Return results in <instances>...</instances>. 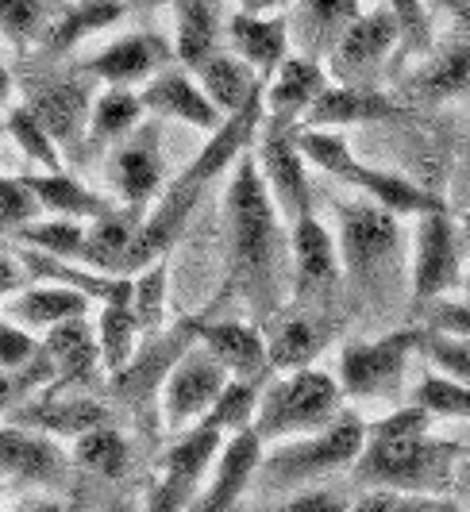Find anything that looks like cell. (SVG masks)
I'll return each instance as SVG.
<instances>
[{"mask_svg":"<svg viewBox=\"0 0 470 512\" xmlns=\"http://www.w3.org/2000/svg\"><path fill=\"white\" fill-rule=\"evenodd\" d=\"M297 147L305 154V162L332 174V178L347 181L363 193L366 201L390 208L393 216H424V212H436V208H447L444 197L428 193L413 185L401 174H390V170H378V166H363L355 151L347 147L343 131H316V128H297Z\"/></svg>","mask_w":470,"mask_h":512,"instance_id":"277c9868","label":"cell"},{"mask_svg":"<svg viewBox=\"0 0 470 512\" xmlns=\"http://www.w3.org/2000/svg\"><path fill=\"white\" fill-rule=\"evenodd\" d=\"M413 405H420L432 420L436 416H444V420H470V385L451 382L444 374L428 370L413 385Z\"/></svg>","mask_w":470,"mask_h":512,"instance_id":"60d3db41","label":"cell"},{"mask_svg":"<svg viewBox=\"0 0 470 512\" xmlns=\"http://www.w3.org/2000/svg\"><path fill=\"white\" fill-rule=\"evenodd\" d=\"M259 459H262V439L255 436V428L232 432V439H224L220 455L212 462L209 489L201 493V501H193L189 512H232L235 501H239V493L255 478Z\"/></svg>","mask_w":470,"mask_h":512,"instance_id":"7402d4cb","label":"cell"},{"mask_svg":"<svg viewBox=\"0 0 470 512\" xmlns=\"http://www.w3.org/2000/svg\"><path fill=\"white\" fill-rule=\"evenodd\" d=\"M47 216L27 178H0V239H16L27 224Z\"/></svg>","mask_w":470,"mask_h":512,"instance_id":"f6af8a7d","label":"cell"},{"mask_svg":"<svg viewBox=\"0 0 470 512\" xmlns=\"http://www.w3.org/2000/svg\"><path fill=\"white\" fill-rule=\"evenodd\" d=\"M35 355H39L35 335L20 324H12L8 316H0V370H24Z\"/></svg>","mask_w":470,"mask_h":512,"instance_id":"7dc6e473","label":"cell"},{"mask_svg":"<svg viewBox=\"0 0 470 512\" xmlns=\"http://www.w3.org/2000/svg\"><path fill=\"white\" fill-rule=\"evenodd\" d=\"M24 104L31 116L47 128L58 151L70 154L85 147V131H89V112H93V77H39L27 85Z\"/></svg>","mask_w":470,"mask_h":512,"instance_id":"5bb4252c","label":"cell"},{"mask_svg":"<svg viewBox=\"0 0 470 512\" xmlns=\"http://www.w3.org/2000/svg\"><path fill=\"white\" fill-rule=\"evenodd\" d=\"M428 312V328L432 332H444V335H455V339H470V301H428V305H420Z\"/></svg>","mask_w":470,"mask_h":512,"instance_id":"c3c4849f","label":"cell"},{"mask_svg":"<svg viewBox=\"0 0 470 512\" xmlns=\"http://www.w3.org/2000/svg\"><path fill=\"white\" fill-rule=\"evenodd\" d=\"M189 74L197 77V85L205 89V97L216 104V112H220L224 120L235 116L239 108H247L255 97H262V85H266V81L232 51H212L209 58H205L197 70H189Z\"/></svg>","mask_w":470,"mask_h":512,"instance_id":"83f0119b","label":"cell"},{"mask_svg":"<svg viewBox=\"0 0 470 512\" xmlns=\"http://www.w3.org/2000/svg\"><path fill=\"white\" fill-rule=\"evenodd\" d=\"M0 478L39 489H58L70 478V459L54 436L12 420L0 428Z\"/></svg>","mask_w":470,"mask_h":512,"instance_id":"2e32d148","label":"cell"},{"mask_svg":"<svg viewBox=\"0 0 470 512\" xmlns=\"http://www.w3.org/2000/svg\"><path fill=\"white\" fill-rule=\"evenodd\" d=\"M266 355L274 370H301L324 351V343L336 335V316L332 312H313V308L282 305L266 324Z\"/></svg>","mask_w":470,"mask_h":512,"instance_id":"ac0fdd59","label":"cell"},{"mask_svg":"<svg viewBox=\"0 0 470 512\" xmlns=\"http://www.w3.org/2000/svg\"><path fill=\"white\" fill-rule=\"evenodd\" d=\"M232 382V374L224 370V362L212 355L209 347L197 339L182 351V359L170 366L162 393H158V412H162V428L170 436H182L193 424L205 420V412L216 405V397L224 393V385Z\"/></svg>","mask_w":470,"mask_h":512,"instance_id":"9c48e42d","label":"cell"},{"mask_svg":"<svg viewBox=\"0 0 470 512\" xmlns=\"http://www.w3.org/2000/svg\"><path fill=\"white\" fill-rule=\"evenodd\" d=\"M20 512H62L54 501H31V505H24Z\"/></svg>","mask_w":470,"mask_h":512,"instance_id":"6f0895ef","label":"cell"},{"mask_svg":"<svg viewBox=\"0 0 470 512\" xmlns=\"http://www.w3.org/2000/svg\"><path fill=\"white\" fill-rule=\"evenodd\" d=\"M89 305L93 301L85 293H78V289L47 282V285H24L20 293H12L8 305H4V316L12 324L27 328V332H51V328L66 324V320L85 316Z\"/></svg>","mask_w":470,"mask_h":512,"instance_id":"4316f807","label":"cell"},{"mask_svg":"<svg viewBox=\"0 0 470 512\" xmlns=\"http://www.w3.org/2000/svg\"><path fill=\"white\" fill-rule=\"evenodd\" d=\"M16 243H24L31 251H43L51 258H66V262H81V247H85V220H70V216H39L35 224H27Z\"/></svg>","mask_w":470,"mask_h":512,"instance_id":"74e56055","label":"cell"},{"mask_svg":"<svg viewBox=\"0 0 470 512\" xmlns=\"http://www.w3.org/2000/svg\"><path fill=\"white\" fill-rule=\"evenodd\" d=\"M197 339L209 347L216 359L224 362V370L239 382L262 385L270 378V355H266V335L259 324H243V320H224V324H201Z\"/></svg>","mask_w":470,"mask_h":512,"instance_id":"cb8c5ba5","label":"cell"},{"mask_svg":"<svg viewBox=\"0 0 470 512\" xmlns=\"http://www.w3.org/2000/svg\"><path fill=\"white\" fill-rule=\"evenodd\" d=\"M420 328H397L378 339L347 343L340 355L343 397L351 401H401L409 382V362L417 359Z\"/></svg>","mask_w":470,"mask_h":512,"instance_id":"52a82bcc","label":"cell"},{"mask_svg":"<svg viewBox=\"0 0 470 512\" xmlns=\"http://www.w3.org/2000/svg\"><path fill=\"white\" fill-rule=\"evenodd\" d=\"M393 24H397V47L405 58H424L436 47V24H432V8L428 0H386Z\"/></svg>","mask_w":470,"mask_h":512,"instance_id":"ab89813d","label":"cell"},{"mask_svg":"<svg viewBox=\"0 0 470 512\" xmlns=\"http://www.w3.org/2000/svg\"><path fill=\"white\" fill-rule=\"evenodd\" d=\"M459 293H463V301H470V262L463 266V282H459Z\"/></svg>","mask_w":470,"mask_h":512,"instance_id":"680465c9","label":"cell"},{"mask_svg":"<svg viewBox=\"0 0 470 512\" xmlns=\"http://www.w3.org/2000/svg\"><path fill=\"white\" fill-rule=\"evenodd\" d=\"M366 439V424L355 416V412H340L328 428L320 432H309V436L286 439V443H274L270 455L259 459V478L262 489L270 493H282V489L305 486V482H316L324 474H336L343 466L359 459Z\"/></svg>","mask_w":470,"mask_h":512,"instance_id":"8992f818","label":"cell"},{"mask_svg":"<svg viewBox=\"0 0 470 512\" xmlns=\"http://www.w3.org/2000/svg\"><path fill=\"white\" fill-rule=\"evenodd\" d=\"M124 16H128V0H78V4H66L39 47L47 54H66L74 51L78 43H85L89 35L120 24Z\"/></svg>","mask_w":470,"mask_h":512,"instance_id":"4dcf8cb0","label":"cell"},{"mask_svg":"<svg viewBox=\"0 0 470 512\" xmlns=\"http://www.w3.org/2000/svg\"><path fill=\"white\" fill-rule=\"evenodd\" d=\"M47 359H51L54 374H62V382H89L93 370L101 366V347H97V332L89 328V320H66L47 332Z\"/></svg>","mask_w":470,"mask_h":512,"instance_id":"d6a6232c","label":"cell"},{"mask_svg":"<svg viewBox=\"0 0 470 512\" xmlns=\"http://www.w3.org/2000/svg\"><path fill=\"white\" fill-rule=\"evenodd\" d=\"M12 97H16V77H12V70H8V62L0 58V108H8Z\"/></svg>","mask_w":470,"mask_h":512,"instance_id":"db71d44e","label":"cell"},{"mask_svg":"<svg viewBox=\"0 0 470 512\" xmlns=\"http://www.w3.org/2000/svg\"><path fill=\"white\" fill-rule=\"evenodd\" d=\"M259 174L266 181V193L278 208V216L286 224H297L301 216L313 212V185L305 174V154L297 147V128L293 124H278L262 116L259 128Z\"/></svg>","mask_w":470,"mask_h":512,"instance_id":"7c38bea8","label":"cell"},{"mask_svg":"<svg viewBox=\"0 0 470 512\" xmlns=\"http://www.w3.org/2000/svg\"><path fill=\"white\" fill-rule=\"evenodd\" d=\"M413 93L424 101H455L470 97V27L463 24L451 39H440L432 51L420 58L413 74Z\"/></svg>","mask_w":470,"mask_h":512,"instance_id":"d4e9b609","label":"cell"},{"mask_svg":"<svg viewBox=\"0 0 470 512\" xmlns=\"http://www.w3.org/2000/svg\"><path fill=\"white\" fill-rule=\"evenodd\" d=\"M224 35H228L232 54H239L262 81L274 74L286 62V54L293 51L289 47L286 16H251V12L235 8L232 16H228V24H224Z\"/></svg>","mask_w":470,"mask_h":512,"instance_id":"484cf974","label":"cell"},{"mask_svg":"<svg viewBox=\"0 0 470 512\" xmlns=\"http://www.w3.org/2000/svg\"><path fill=\"white\" fill-rule=\"evenodd\" d=\"M451 193H455V205L467 212L470 208V151L459 158L455 166V178H451Z\"/></svg>","mask_w":470,"mask_h":512,"instance_id":"816d5d0a","label":"cell"},{"mask_svg":"<svg viewBox=\"0 0 470 512\" xmlns=\"http://www.w3.org/2000/svg\"><path fill=\"white\" fill-rule=\"evenodd\" d=\"M417 355H424L436 374H444V378H451V382L470 385V343L467 339L432 332V328H420Z\"/></svg>","mask_w":470,"mask_h":512,"instance_id":"ee69618b","label":"cell"},{"mask_svg":"<svg viewBox=\"0 0 470 512\" xmlns=\"http://www.w3.org/2000/svg\"><path fill=\"white\" fill-rule=\"evenodd\" d=\"M12 420L35 428V432H47V436H74L89 428H101L108 424V409L101 401H89V397H31L20 409H12Z\"/></svg>","mask_w":470,"mask_h":512,"instance_id":"f546056e","label":"cell"},{"mask_svg":"<svg viewBox=\"0 0 470 512\" xmlns=\"http://www.w3.org/2000/svg\"><path fill=\"white\" fill-rule=\"evenodd\" d=\"M351 512H455L440 497H424V493H401V489H370L363 493Z\"/></svg>","mask_w":470,"mask_h":512,"instance_id":"bcb514c9","label":"cell"},{"mask_svg":"<svg viewBox=\"0 0 470 512\" xmlns=\"http://www.w3.org/2000/svg\"><path fill=\"white\" fill-rule=\"evenodd\" d=\"M255 405H259V385L251 382H232L224 385V393L216 397V405L205 412V420L201 424H209L216 432H239V428H251V420H255Z\"/></svg>","mask_w":470,"mask_h":512,"instance_id":"7bdbcfd3","label":"cell"},{"mask_svg":"<svg viewBox=\"0 0 470 512\" xmlns=\"http://www.w3.org/2000/svg\"><path fill=\"white\" fill-rule=\"evenodd\" d=\"M128 4H170V0H128Z\"/></svg>","mask_w":470,"mask_h":512,"instance_id":"91938a15","label":"cell"},{"mask_svg":"<svg viewBox=\"0 0 470 512\" xmlns=\"http://www.w3.org/2000/svg\"><path fill=\"white\" fill-rule=\"evenodd\" d=\"M27 282H31V278H27L20 255H8V251L0 247V297L8 301V297H12V293H20Z\"/></svg>","mask_w":470,"mask_h":512,"instance_id":"681fc988","label":"cell"},{"mask_svg":"<svg viewBox=\"0 0 470 512\" xmlns=\"http://www.w3.org/2000/svg\"><path fill=\"white\" fill-rule=\"evenodd\" d=\"M328 81H332V77L324 70V62L289 51L286 62L266 77V85H262V116L297 128V124L305 120V112L313 108L316 97L324 93Z\"/></svg>","mask_w":470,"mask_h":512,"instance_id":"d6986e66","label":"cell"},{"mask_svg":"<svg viewBox=\"0 0 470 512\" xmlns=\"http://www.w3.org/2000/svg\"><path fill=\"white\" fill-rule=\"evenodd\" d=\"M282 512H351L343 505L340 497H332V493H324V489H309V493H301V497H293Z\"/></svg>","mask_w":470,"mask_h":512,"instance_id":"f907efd6","label":"cell"},{"mask_svg":"<svg viewBox=\"0 0 470 512\" xmlns=\"http://www.w3.org/2000/svg\"><path fill=\"white\" fill-rule=\"evenodd\" d=\"M340 247L313 212L289 224V305L332 312L343 285Z\"/></svg>","mask_w":470,"mask_h":512,"instance_id":"ba28073f","label":"cell"},{"mask_svg":"<svg viewBox=\"0 0 470 512\" xmlns=\"http://www.w3.org/2000/svg\"><path fill=\"white\" fill-rule=\"evenodd\" d=\"M170 62H174V43H166L155 31H131L93 54L85 62V74L112 89H135L162 74Z\"/></svg>","mask_w":470,"mask_h":512,"instance_id":"9a60e30c","label":"cell"},{"mask_svg":"<svg viewBox=\"0 0 470 512\" xmlns=\"http://www.w3.org/2000/svg\"><path fill=\"white\" fill-rule=\"evenodd\" d=\"M174 8V58L197 70L224 35V0H170Z\"/></svg>","mask_w":470,"mask_h":512,"instance_id":"f1b7e54d","label":"cell"},{"mask_svg":"<svg viewBox=\"0 0 470 512\" xmlns=\"http://www.w3.org/2000/svg\"><path fill=\"white\" fill-rule=\"evenodd\" d=\"M397 24H393L390 8H374L359 12L347 31L336 39V47L328 51V77L336 85H355V89H378V77L386 70L390 54L397 51Z\"/></svg>","mask_w":470,"mask_h":512,"instance_id":"8fae6325","label":"cell"},{"mask_svg":"<svg viewBox=\"0 0 470 512\" xmlns=\"http://www.w3.org/2000/svg\"><path fill=\"white\" fill-rule=\"evenodd\" d=\"M228 247H232V278L243 289L251 312L266 324L289 297V224L266 193L255 151L235 158L228 197Z\"/></svg>","mask_w":470,"mask_h":512,"instance_id":"6da1fadb","label":"cell"},{"mask_svg":"<svg viewBox=\"0 0 470 512\" xmlns=\"http://www.w3.org/2000/svg\"><path fill=\"white\" fill-rule=\"evenodd\" d=\"M224 447V432L209 424H193L182 439L166 451L162 459V478L155 482L143 512H189L197 501V489L209 478L212 462Z\"/></svg>","mask_w":470,"mask_h":512,"instance_id":"4fadbf2b","label":"cell"},{"mask_svg":"<svg viewBox=\"0 0 470 512\" xmlns=\"http://www.w3.org/2000/svg\"><path fill=\"white\" fill-rule=\"evenodd\" d=\"M74 459H78V466L101 474V478H124L131 466V447L116 428L101 424V428H89L74 439Z\"/></svg>","mask_w":470,"mask_h":512,"instance_id":"8d00e7d4","label":"cell"},{"mask_svg":"<svg viewBox=\"0 0 470 512\" xmlns=\"http://www.w3.org/2000/svg\"><path fill=\"white\" fill-rule=\"evenodd\" d=\"M31 185V193L39 197V205L43 212H51V216H70V220H97V216H105L108 208H116L108 197L101 193H93L89 185H81L78 178H70L66 170H43V174H31L27 178Z\"/></svg>","mask_w":470,"mask_h":512,"instance_id":"1f68e13d","label":"cell"},{"mask_svg":"<svg viewBox=\"0 0 470 512\" xmlns=\"http://www.w3.org/2000/svg\"><path fill=\"white\" fill-rule=\"evenodd\" d=\"M397 116H405V108L393 101L382 89H355V85H336L328 81L324 93L305 112L301 128L316 131H343L355 124H390Z\"/></svg>","mask_w":470,"mask_h":512,"instance_id":"ffe728a7","label":"cell"},{"mask_svg":"<svg viewBox=\"0 0 470 512\" xmlns=\"http://www.w3.org/2000/svg\"><path fill=\"white\" fill-rule=\"evenodd\" d=\"M455 224H459V235H463V247L470 251V208H467V212H459V216H455Z\"/></svg>","mask_w":470,"mask_h":512,"instance_id":"11a10c76","label":"cell"},{"mask_svg":"<svg viewBox=\"0 0 470 512\" xmlns=\"http://www.w3.org/2000/svg\"><path fill=\"white\" fill-rule=\"evenodd\" d=\"M0 512H4V489H0Z\"/></svg>","mask_w":470,"mask_h":512,"instance_id":"94428289","label":"cell"},{"mask_svg":"<svg viewBox=\"0 0 470 512\" xmlns=\"http://www.w3.org/2000/svg\"><path fill=\"white\" fill-rule=\"evenodd\" d=\"M108 178L124 205L147 208L155 201L162 181H166V162H162L155 124H139L124 143H116V151L108 158Z\"/></svg>","mask_w":470,"mask_h":512,"instance_id":"e0dca14e","label":"cell"},{"mask_svg":"<svg viewBox=\"0 0 470 512\" xmlns=\"http://www.w3.org/2000/svg\"><path fill=\"white\" fill-rule=\"evenodd\" d=\"M62 8L66 0H0V35L20 51L43 43Z\"/></svg>","mask_w":470,"mask_h":512,"instance_id":"d590c367","label":"cell"},{"mask_svg":"<svg viewBox=\"0 0 470 512\" xmlns=\"http://www.w3.org/2000/svg\"><path fill=\"white\" fill-rule=\"evenodd\" d=\"M139 320L131 316L128 301H105L101 305V320H97V347H101V366L105 374H120L135 351H139Z\"/></svg>","mask_w":470,"mask_h":512,"instance_id":"e575fe53","label":"cell"},{"mask_svg":"<svg viewBox=\"0 0 470 512\" xmlns=\"http://www.w3.org/2000/svg\"><path fill=\"white\" fill-rule=\"evenodd\" d=\"M343 412V389L336 374L316 370V366H301L289 378L274 382L255 405V436L266 443H286V439L309 436L328 428Z\"/></svg>","mask_w":470,"mask_h":512,"instance_id":"5b68a950","label":"cell"},{"mask_svg":"<svg viewBox=\"0 0 470 512\" xmlns=\"http://www.w3.org/2000/svg\"><path fill=\"white\" fill-rule=\"evenodd\" d=\"M143 108L151 116H162V120H178V124H189V128H201V131H216L224 124V116L216 112V104L205 97V89L197 85V77L189 70H162L155 74L143 93H139Z\"/></svg>","mask_w":470,"mask_h":512,"instance_id":"44dd1931","label":"cell"},{"mask_svg":"<svg viewBox=\"0 0 470 512\" xmlns=\"http://www.w3.org/2000/svg\"><path fill=\"white\" fill-rule=\"evenodd\" d=\"M232 512H235V509H232Z\"/></svg>","mask_w":470,"mask_h":512,"instance_id":"6125c7cd","label":"cell"},{"mask_svg":"<svg viewBox=\"0 0 470 512\" xmlns=\"http://www.w3.org/2000/svg\"><path fill=\"white\" fill-rule=\"evenodd\" d=\"M239 12H251V16H286L293 8V0H235Z\"/></svg>","mask_w":470,"mask_h":512,"instance_id":"f5cc1de1","label":"cell"},{"mask_svg":"<svg viewBox=\"0 0 470 512\" xmlns=\"http://www.w3.org/2000/svg\"><path fill=\"white\" fill-rule=\"evenodd\" d=\"M166 285H170V266H166V258L143 266V270L131 278L128 308H131V316L139 320L143 332L162 328V316H166Z\"/></svg>","mask_w":470,"mask_h":512,"instance_id":"f35d334b","label":"cell"},{"mask_svg":"<svg viewBox=\"0 0 470 512\" xmlns=\"http://www.w3.org/2000/svg\"><path fill=\"white\" fill-rule=\"evenodd\" d=\"M359 12H363L359 0H293V8L286 12L289 47L305 58L324 62Z\"/></svg>","mask_w":470,"mask_h":512,"instance_id":"603a6c76","label":"cell"},{"mask_svg":"<svg viewBox=\"0 0 470 512\" xmlns=\"http://www.w3.org/2000/svg\"><path fill=\"white\" fill-rule=\"evenodd\" d=\"M455 486H459V493H467L470 497V462L463 466V470H455Z\"/></svg>","mask_w":470,"mask_h":512,"instance_id":"9f6ffc18","label":"cell"},{"mask_svg":"<svg viewBox=\"0 0 470 512\" xmlns=\"http://www.w3.org/2000/svg\"><path fill=\"white\" fill-rule=\"evenodd\" d=\"M340 266L343 282L366 297L386 301L401 289L405 278V247H401V220L390 208L374 201H347L340 205Z\"/></svg>","mask_w":470,"mask_h":512,"instance_id":"3957f363","label":"cell"},{"mask_svg":"<svg viewBox=\"0 0 470 512\" xmlns=\"http://www.w3.org/2000/svg\"><path fill=\"white\" fill-rule=\"evenodd\" d=\"M143 116H147V108H143V101H139V93L105 85V93H101V97H93L89 131H85V147L105 151V147L124 143L131 131L143 124Z\"/></svg>","mask_w":470,"mask_h":512,"instance_id":"836d02e7","label":"cell"},{"mask_svg":"<svg viewBox=\"0 0 470 512\" xmlns=\"http://www.w3.org/2000/svg\"><path fill=\"white\" fill-rule=\"evenodd\" d=\"M463 235L459 224L447 208L424 212L417 216V231H413V270H409V285H413V301L428 305L440 301L451 289L463 282Z\"/></svg>","mask_w":470,"mask_h":512,"instance_id":"30bf717a","label":"cell"},{"mask_svg":"<svg viewBox=\"0 0 470 512\" xmlns=\"http://www.w3.org/2000/svg\"><path fill=\"white\" fill-rule=\"evenodd\" d=\"M455 462L459 443L432 436V416L409 401L405 409H393L366 428L363 451L351 466L355 482L370 489L440 497L447 486H455Z\"/></svg>","mask_w":470,"mask_h":512,"instance_id":"7a4b0ae2","label":"cell"},{"mask_svg":"<svg viewBox=\"0 0 470 512\" xmlns=\"http://www.w3.org/2000/svg\"><path fill=\"white\" fill-rule=\"evenodd\" d=\"M4 128H8V135L16 139L20 154H27L39 170H62V151H58V143H54L51 135H47V128L31 116L27 104H12V108H8Z\"/></svg>","mask_w":470,"mask_h":512,"instance_id":"b9f144b4","label":"cell"}]
</instances>
